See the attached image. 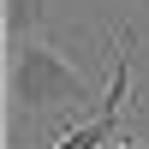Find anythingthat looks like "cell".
<instances>
[{
  "label": "cell",
  "mask_w": 149,
  "mask_h": 149,
  "mask_svg": "<svg viewBox=\"0 0 149 149\" xmlns=\"http://www.w3.org/2000/svg\"><path fill=\"white\" fill-rule=\"evenodd\" d=\"M131 6H149V0H131Z\"/></svg>",
  "instance_id": "4"
},
{
  "label": "cell",
  "mask_w": 149,
  "mask_h": 149,
  "mask_svg": "<svg viewBox=\"0 0 149 149\" xmlns=\"http://www.w3.org/2000/svg\"><path fill=\"white\" fill-rule=\"evenodd\" d=\"M42 18H48L42 0H6V30H12V42H30V36L42 30Z\"/></svg>",
  "instance_id": "2"
},
{
  "label": "cell",
  "mask_w": 149,
  "mask_h": 149,
  "mask_svg": "<svg viewBox=\"0 0 149 149\" xmlns=\"http://www.w3.org/2000/svg\"><path fill=\"white\" fill-rule=\"evenodd\" d=\"M107 149H149V143H131V137H119V143H107Z\"/></svg>",
  "instance_id": "3"
},
{
  "label": "cell",
  "mask_w": 149,
  "mask_h": 149,
  "mask_svg": "<svg viewBox=\"0 0 149 149\" xmlns=\"http://www.w3.org/2000/svg\"><path fill=\"white\" fill-rule=\"evenodd\" d=\"M6 90H12L18 119H54V113H78V102L90 95V72L66 48L30 36V42H12Z\"/></svg>",
  "instance_id": "1"
}]
</instances>
